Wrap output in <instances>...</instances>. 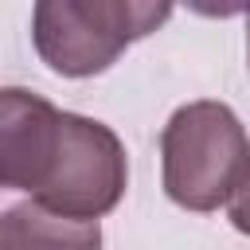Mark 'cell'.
Instances as JSON below:
<instances>
[{"instance_id":"6da1fadb","label":"cell","mask_w":250,"mask_h":250,"mask_svg":"<svg viewBox=\"0 0 250 250\" xmlns=\"http://www.w3.org/2000/svg\"><path fill=\"white\" fill-rule=\"evenodd\" d=\"M0 184L55 215L98 223L121 203L129 160L109 125L8 86L0 90Z\"/></svg>"},{"instance_id":"7a4b0ae2","label":"cell","mask_w":250,"mask_h":250,"mask_svg":"<svg viewBox=\"0 0 250 250\" xmlns=\"http://www.w3.org/2000/svg\"><path fill=\"white\" fill-rule=\"evenodd\" d=\"M164 191L184 211H215L230 203L250 172V137L227 102H188L160 133Z\"/></svg>"},{"instance_id":"3957f363","label":"cell","mask_w":250,"mask_h":250,"mask_svg":"<svg viewBox=\"0 0 250 250\" xmlns=\"http://www.w3.org/2000/svg\"><path fill=\"white\" fill-rule=\"evenodd\" d=\"M172 4L141 0H39L31 12V39L39 59L66 78H90L117 62V55L168 23Z\"/></svg>"},{"instance_id":"277c9868","label":"cell","mask_w":250,"mask_h":250,"mask_svg":"<svg viewBox=\"0 0 250 250\" xmlns=\"http://www.w3.org/2000/svg\"><path fill=\"white\" fill-rule=\"evenodd\" d=\"M0 250H102V227L20 203L0 219Z\"/></svg>"},{"instance_id":"5b68a950","label":"cell","mask_w":250,"mask_h":250,"mask_svg":"<svg viewBox=\"0 0 250 250\" xmlns=\"http://www.w3.org/2000/svg\"><path fill=\"white\" fill-rule=\"evenodd\" d=\"M227 215H230V227L250 238V172H246L242 184L234 188V195H230V203H227Z\"/></svg>"},{"instance_id":"8992f818","label":"cell","mask_w":250,"mask_h":250,"mask_svg":"<svg viewBox=\"0 0 250 250\" xmlns=\"http://www.w3.org/2000/svg\"><path fill=\"white\" fill-rule=\"evenodd\" d=\"M246 51H250V16H246Z\"/></svg>"}]
</instances>
